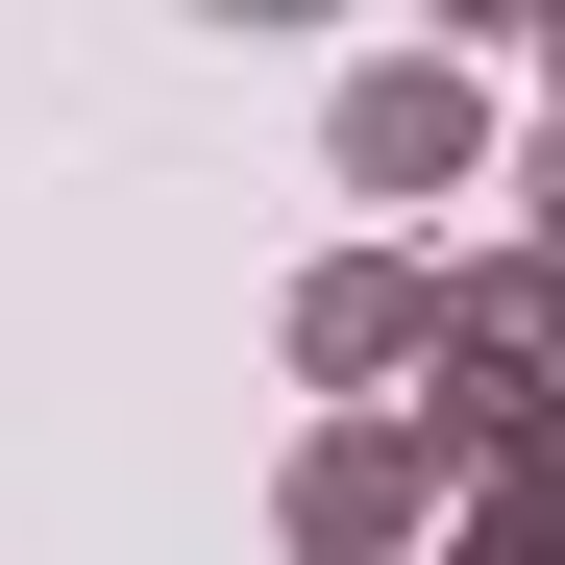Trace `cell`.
<instances>
[{
	"label": "cell",
	"instance_id": "277c9868",
	"mask_svg": "<svg viewBox=\"0 0 565 565\" xmlns=\"http://www.w3.org/2000/svg\"><path fill=\"white\" fill-rule=\"evenodd\" d=\"M443 344V270L418 246H320L296 270V369H320V394H369V418H394V369Z\"/></svg>",
	"mask_w": 565,
	"mask_h": 565
},
{
	"label": "cell",
	"instance_id": "6da1fadb",
	"mask_svg": "<svg viewBox=\"0 0 565 565\" xmlns=\"http://www.w3.org/2000/svg\"><path fill=\"white\" fill-rule=\"evenodd\" d=\"M443 467H492L516 418H565V270L492 246V270H443V344H418V394H394Z\"/></svg>",
	"mask_w": 565,
	"mask_h": 565
},
{
	"label": "cell",
	"instance_id": "8992f818",
	"mask_svg": "<svg viewBox=\"0 0 565 565\" xmlns=\"http://www.w3.org/2000/svg\"><path fill=\"white\" fill-rule=\"evenodd\" d=\"M541 270H565V148H541Z\"/></svg>",
	"mask_w": 565,
	"mask_h": 565
},
{
	"label": "cell",
	"instance_id": "3957f363",
	"mask_svg": "<svg viewBox=\"0 0 565 565\" xmlns=\"http://www.w3.org/2000/svg\"><path fill=\"white\" fill-rule=\"evenodd\" d=\"M492 172V74L467 50H369L344 74V198H467Z\"/></svg>",
	"mask_w": 565,
	"mask_h": 565
},
{
	"label": "cell",
	"instance_id": "7a4b0ae2",
	"mask_svg": "<svg viewBox=\"0 0 565 565\" xmlns=\"http://www.w3.org/2000/svg\"><path fill=\"white\" fill-rule=\"evenodd\" d=\"M467 541V467L418 418H320L296 443V565H443Z\"/></svg>",
	"mask_w": 565,
	"mask_h": 565
},
{
	"label": "cell",
	"instance_id": "ba28073f",
	"mask_svg": "<svg viewBox=\"0 0 565 565\" xmlns=\"http://www.w3.org/2000/svg\"><path fill=\"white\" fill-rule=\"evenodd\" d=\"M541 74H565V25H541Z\"/></svg>",
	"mask_w": 565,
	"mask_h": 565
},
{
	"label": "cell",
	"instance_id": "52a82bcc",
	"mask_svg": "<svg viewBox=\"0 0 565 565\" xmlns=\"http://www.w3.org/2000/svg\"><path fill=\"white\" fill-rule=\"evenodd\" d=\"M443 565H516V541H492V516H467V541H443Z\"/></svg>",
	"mask_w": 565,
	"mask_h": 565
},
{
	"label": "cell",
	"instance_id": "5b68a950",
	"mask_svg": "<svg viewBox=\"0 0 565 565\" xmlns=\"http://www.w3.org/2000/svg\"><path fill=\"white\" fill-rule=\"evenodd\" d=\"M467 516H492V541H516V565H565V418H516V443H492V467H467Z\"/></svg>",
	"mask_w": 565,
	"mask_h": 565
}]
</instances>
